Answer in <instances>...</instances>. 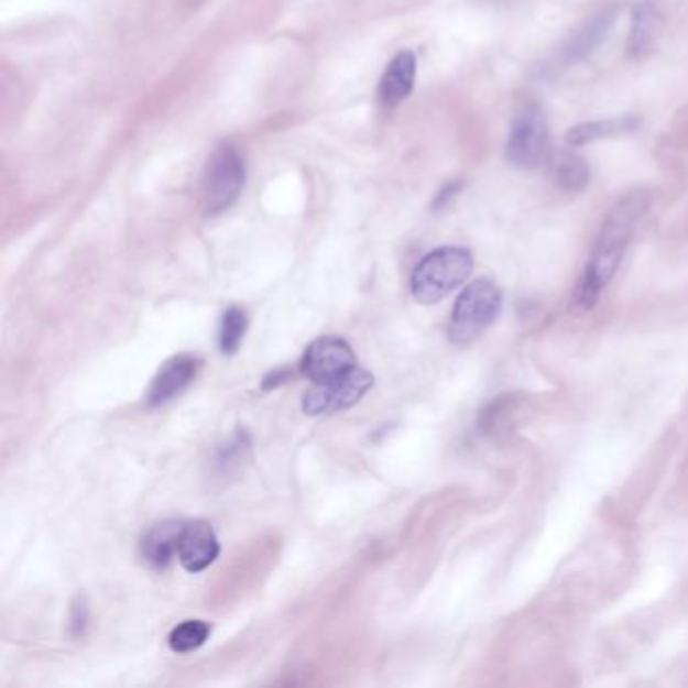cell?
Segmentation results:
<instances>
[{
  "label": "cell",
  "mask_w": 688,
  "mask_h": 688,
  "mask_svg": "<svg viewBox=\"0 0 688 688\" xmlns=\"http://www.w3.org/2000/svg\"><path fill=\"white\" fill-rule=\"evenodd\" d=\"M648 210V198L641 193L629 194L618 200L608 212L593 242L592 254L574 291V305L578 312H590L600 299L610 281L616 275L630 241Z\"/></svg>",
  "instance_id": "1"
},
{
  "label": "cell",
  "mask_w": 688,
  "mask_h": 688,
  "mask_svg": "<svg viewBox=\"0 0 688 688\" xmlns=\"http://www.w3.org/2000/svg\"><path fill=\"white\" fill-rule=\"evenodd\" d=\"M471 251L462 247H443L426 254L412 273V295L418 303L433 305L445 299L472 273Z\"/></svg>",
  "instance_id": "2"
},
{
  "label": "cell",
  "mask_w": 688,
  "mask_h": 688,
  "mask_svg": "<svg viewBox=\"0 0 688 688\" xmlns=\"http://www.w3.org/2000/svg\"><path fill=\"white\" fill-rule=\"evenodd\" d=\"M503 297L491 279H477L467 285L452 307L448 339L457 346H469L495 324Z\"/></svg>",
  "instance_id": "3"
},
{
  "label": "cell",
  "mask_w": 688,
  "mask_h": 688,
  "mask_svg": "<svg viewBox=\"0 0 688 688\" xmlns=\"http://www.w3.org/2000/svg\"><path fill=\"white\" fill-rule=\"evenodd\" d=\"M552 138L544 109L537 103H527L517 111L509 130L505 157L509 164L520 170H535L549 157Z\"/></svg>",
  "instance_id": "4"
},
{
  "label": "cell",
  "mask_w": 688,
  "mask_h": 688,
  "mask_svg": "<svg viewBox=\"0 0 688 688\" xmlns=\"http://www.w3.org/2000/svg\"><path fill=\"white\" fill-rule=\"evenodd\" d=\"M374 386V375L362 368H353L348 374L334 378L329 382L314 384V387L303 396V412L309 416L331 414V412L348 411Z\"/></svg>",
  "instance_id": "5"
},
{
  "label": "cell",
  "mask_w": 688,
  "mask_h": 688,
  "mask_svg": "<svg viewBox=\"0 0 688 688\" xmlns=\"http://www.w3.org/2000/svg\"><path fill=\"white\" fill-rule=\"evenodd\" d=\"M244 184V164L232 145H222L206 166L203 198L206 210L217 215L229 208L241 194Z\"/></svg>",
  "instance_id": "6"
},
{
  "label": "cell",
  "mask_w": 688,
  "mask_h": 688,
  "mask_svg": "<svg viewBox=\"0 0 688 688\" xmlns=\"http://www.w3.org/2000/svg\"><path fill=\"white\" fill-rule=\"evenodd\" d=\"M358 365L356 353L351 350L346 339L336 336L315 339L305 350L302 360L303 374L307 375L314 384L329 382L334 378L348 374Z\"/></svg>",
  "instance_id": "7"
},
{
  "label": "cell",
  "mask_w": 688,
  "mask_h": 688,
  "mask_svg": "<svg viewBox=\"0 0 688 688\" xmlns=\"http://www.w3.org/2000/svg\"><path fill=\"white\" fill-rule=\"evenodd\" d=\"M200 365H203L200 358H196L193 353H181V356L170 358L168 362L157 370L156 378L152 380V386L148 392V404L162 406L170 400L176 398L193 384Z\"/></svg>",
  "instance_id": "8"
},
{
  "label": "cell",
  "mask_w": 688,
  "mask_h": 688,
  "mask_svg": "<svg viewBox=\"0 0 688 688\" xmlns=\"http://www.w3.org/2000/svg\"><path fill=\"white\" fill-rule=\"evenodd\" d=\"M220 545L217 533L206 521H186L178 544V561L190 574H198L215 564Z\"/></svg>",
  "instance_id": "9"
},
{
  "label": "cell",
  "mask_w": 688,
  "mask_h": 688,
  "mask_svg": "<svg viewBox=\"0 0 688 688\" xmlns=\"http://www.w3.org/2000/svg\"><path fill=\"white\" fill-rule=\"evenodd\" d=\"M663 26H665V14L656 2L646 0L638 4L632 12V21H630V55L636 59L651 55L658 45Z\"/></svg>",
  "instance_id": "10"
},
{
  "label": "cell",
  "mask_w": 688,
  "mask_h": 688,
  "mask_svg": "<svg viewBox=\"0 0 688 688\" xmlns=\"http://www.w3.org/2000/svg\"><path fill=\"white\" fill-rule=\"evenodd\" d=\"M184 525L186 521H164L145 533L140 542V554L148 566L166 568L172 557L178 556Z\"/></svg>",
  "instance_id": "11"
},
{
  "label": "cell",
  "mask_w": 688,
  "mask_h": 688,
  "mask_svg": "<svg viewBox=\"0 0 688 688\" xmlns=\"http://www.w3.org/2000/svg\"><path fill=\"white\" fill-rule=\"evenodd\" d=\"M414 77H416V57L412 51H402L390 63V67L382 77V84H380L382 101L390 108L402 103L406 97L411 96Z\"/></svg>",
  "instance_id": "12"
},
{
  "label": "cell",
  "mask_w": 688,
  "mask_h": 688,
  "mask_svg": "<svg viewBox=\"0 0 688 688\" xmlns=\"http://www.w3.org/2000/svg\"><path fill=\"white\" fill-rule=\"evenodd\" d=\"M638 123L641 121L636 120L634 116H622V118H612V120L586 121V123H580L566 133V142H568L569 148H580V145L592 144L598 140L634 132L638 128Z\"/></svg>",
  "instance_id": "13"
},
{
  "label": "cell",
  "mask_w": 688,
  "mask_h": 688,
  "mask_svg": "<svg viewBox=\"0 0 688 688\" xmlns=\"http://www.w3.org/2000/svg\"><path fill=\"white\" fill-rule=\"evenodd\" d=\"M247 326H249V317L241 307H229L225 312L220 321V331H218V343L222 353H234L241 348Z\"/></svg>",
  "instance_id": "14"
},
{
  "label": "cell",
  "mask_w": 688,
  "mask_h": 688,
  "mask_svg": "<svg viewBox=\"0 0 688 688\" xmlns=\"http://www.w3.org/2000/svg\"><path fill=\"white\" fill-rule=\"evenodd\" d=\"M556 181L564 190L578 193L590 182V166L583 157L576 154H564L557 160Z\"/></svg>",
  "instance_id": "15"
},
{
  "label": "cell",
  "mask_w": 688,
  "mask_h": 688,
  "mask_svg": "<svg viewBox=\"0 0 688 688\" xmlns=\"http://www.w3.org/2000/svg\"><path fill=\"white\" fill-rule=\"evenodd\" d=\"M210 636V624H206L203 620H188L182 622L170 634V648L174 653H193L196 648H200Z\"/></svg>",
  "instance_id": "16"
},
{
  "label": "cell",
  "mask_w": 688,
  "mask_h": 688,
  "mask_svg": "<svg viewBox=\"0 0 688 688\" xmlns=\"http://www.w3.org/2000/svg\"><path fill=\"white\" fill-rule=\"evenodd\" d=\"M610 24H612V14H610V12H604V14L596 17L592 23H588V26H586L581 33L574 36L571 45L566 48L568 59L576 61L583 57V55H588V53L600 43V39L608 33Z\"/></svg>",
  "instance_id": "17"
},
{
  "label": "cell",
  "mask_w": 688,
  "mask_h": 688,
  "mask_svg": "<svg viewBox=\"0 0 688 688\" xmlns=\"http://www.w3.org/2000/svg\"><path fill=\"white\" fill-rule=\"evenodd\" d=\"M290 370H277V372H271V374L266 375L265 382H263V387H265V390H271V387L281 386L283 382H287V380H290Z\"/></svg>",
  "instance_id": "18"
}]
</instances>
